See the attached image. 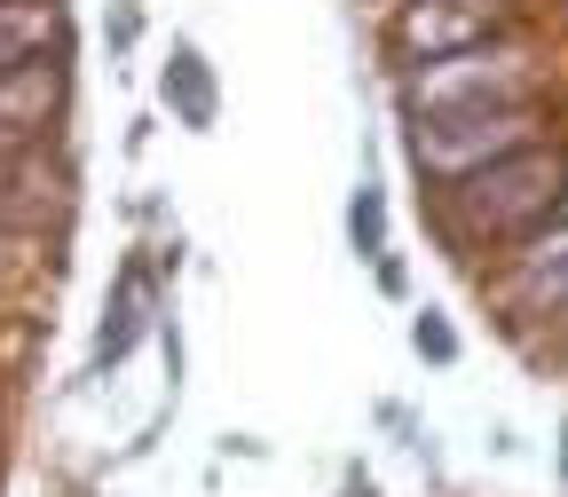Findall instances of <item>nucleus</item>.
I'll return each mask as SVG.
<instances>
[{"label": "nucleus", "mask_w": 568, "mask_h": 497, "mask_svg": "<svg viewBox=\"0 0 568 497\" xmlns=\"http://www.w3.org/2000/svg\"><path fill=\"white\" fill-rule=\"evenodd\" d=\"M166 103H174L190 126H205V119H213V80H205V63H197L190 48H182V55H174V71H166Z\"/></svg>", "instance_id": "8"}, {"label": "nucleus", "mask_w": 568, "mask_h": 497, "mask_svg": "<svg viewBox=\"0 0 568 497\" xmlns=\"http://www.w3.org/2000/svg\"><path fill=\"white\" fill-rule=\"evenodd\" d=\"M111 316H119V324L103 332V355H119V347L134 339V324H142V276H126V284H119V308H111Z\"/></svg>", "instance_id": "9"}, {"label": "nucleus", "mask_w": 568, "mask_h": 497, "mask_svg": "<svg viewBox=\"0 0 568 497\" xmlns=\"http://www.w3.org/2000/svg\"><path fill=\"white\" fill-rule=\"evenodd\" d=\"M514 293H521L529 308H552V301H568V230H560V237H545V245L521 261Z\"/></svg>", "instance_id": "7"}, {"label": "nucleus", "mask_w": 568, "mask_h": 497, "mask_svg": "<svg viewBox=\"0 0 568 497\" xmlns=\"http://www.w3.org/2000/svg\"><path fill=\"white\" fill-rule=\"evenodd\" d=\"M529 142H537V111L529 103H497V111H426L418 134H410V151L435 174H481L497 159L529 151Z\"/></svg>", "instance_id": "1"}, {"label": "nucleus", "mask_w": 568, "mask_h": 497, "mask_svg": "<svg viewBox=\"0 0 568 497\" xmlns=\"http://www.w3.org/2000/svg\"><path fill=\"white\" fill-rule=\"evenodd\" d=\"M474 32H489V9H481V0H418V9L403 17V40L426 48V63H435V55H458Z\"/></svg>", "instance_id": "5"}, {"label": "nucleus", "mask_w": 568, "mask_h": 497, "mask_svg": "<svg viewBox=\"0 0 568 497\" xmlns=\"http://www.w3.org/2000/svg\"><path fill=\"white\" fill-rule=\"evenodd\" d=\"M40 48H55V9H40V0H0V71H24Z\"/></svg>", "instance_id": "6"}, {"label": "nucleus", "mask_w": 568, "mask_h": 497, "mask_svg": "<svg viewBox=\"0 0 568 497\" xmlns=\"http://www.w3.org/2000/svg\"><path fill=\"white\" fill-rule=\"evenodd\" d=\"M55 111V71L48 63H24V71H0V159L24 151L40 134V119Z\"/></svg>", "instance_id": "4"}, {"label": "nucleus", "mask_w": 568, "mask_h": 497, "mask_svg": "<svg viewBox=\"0 0 568 497\" xmlns=\"http://www.w3.org/2000/svg\"><path fill=\"white\" fill-rule=\"evenodd\" d=\"M379 230H387V222H379V197L364 190V197H355V245H364V253H379Z\"/></svg>", "instance_id": "10"}, {"label": "nucleus", "mask_w": 568, "mask_h": 497, "mask_svg": "<svg viewBox=\"0 0 568 497\" xmlns=\"http://www.w3.org/2000/svg\"><path fill=\"white\" fill-rule=\"evenodd\" d=\"M418 355H458L450 324H435V316H418Z\"/></svg>", "instance_id": "11"}, {"label": "nucleus", "mask_w": 568, "mask_h": 497, "mask_svg": "<svg viewBox=\"0 0 568 497\" xmlns=\"http://www.w3.org/2000/svg\"><path fill=\"white\" fill-rule=\"evenodd\" d=\"M560 182H568L560 159H545V151H514V159H497V166L466 174L458 205H466V222H474V230H529L537 213H560Z\"/></svg>", "instance_id": "3"}, {"label": "nucleus", "mask_w": 568, "mask_h": 497, "mask_svg": "<svg viewBox=\"0 0 568 497\" xmlns=\"http://www.w3.org/2000/svg\"><path fill=\"white\" fill-rule=\"evenodd\" d=\"M529 88H537V71L521 48H458L410 80V103L418 111H497V103H529Z\"/></svg>", "instance_id": "2"}, {"label": "nucleus", "mask_w": 568, "mask_h": 497, "mask_svg": "<svg viewBox=\"0 0 568 497\" xmlns=\"http://www.w3.org/2000/svg\"><path fill=\"white\" fill-rule=\"evenodd\" d=\"M560 474H568V443H560Z\"/></svg>", "instance_id": "12"}]
</instances>
